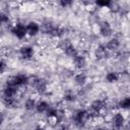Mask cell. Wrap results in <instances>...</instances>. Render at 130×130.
Returning <instances> with one entry per match:
<instances>
[{
  "label": "cell",
  "mask_w": 130,
  "mask_h": 130,
  "mask_svg": "<svg viewBox=\"0 0 130 130\" xmlns=\"http://www.w3.org/2000/svg\"><path fill=\"white\" fill-rule=\"evenodd\" d=\"M70 121L74 127L82 129L86 127L87 124H89V122L92 121V115L90 111L86 108H77L72 112Z\"/></svg>",
  "instance_id": "1"
},
{
  "label": "cell",
  "mask_w": 130,
  "mask_h": 130,
  "mask_svg": "<svg viewBox=\"0 0 130 130\" xmlns=\"http://www.w3.org/2000/svg\"><path fill=\"white\" fill-rule=\"evenodd\" d=\"M28 86L40 95H45L49 90L48 89V80L45 77L38 76V75L30 76Z\"/></svg>",
  "instance_id": "2"
},
{
  "label": "cell",
  "mask_w": 130,
  "mask_h": 130,
  "mask_svg": "<svg viewBox=\"0 0 130 130\" xmlns=\"http://www.w3.org/2000/svg\"><path fill=\"white\" fill-rule=\"evenodd\" d=\"M57 47L58 49L67 57L69 58H73L79 51L76 49V47L74 46V44L72 43V41L68 38H63L58 40L57 42Z\"/></svg>",
  "instance_id": "3"
},
{
  "label": "cell",
  "mask_w": 130,
  "mask_h": 130,
  "mask_svg": "<svg viewBox=\"0 0 130 130\" xmlns=\"http://www.w3.org/2000/svg\"><path fill=\"white\" fill-rule=\"evenodd\" d=\"M9 31L15 39H17L19 41H23L28 37L27 30H26V23H24L22 21L14 22L11 25V27L9 28Z\"/></svg>",
  "instance_id": "4"
},
{
  "label": "cell",
  "mask_w": 130,
  "mask_h": 130,
  "mask_svg": "<svg viewBox=\"0 0 130 130\" xmlns=\"http://www.w3.org/2000/svg\"><path fill=\"white\" fill-rule=\"evenodd\" d=\"M98 34L100 37L104 38V39H110L113 37L114 35V26L112 24L111 21H109L108 19H103L101 20L98 24Z\"/></svg>",
  "instance_id": "5"
},
{
  "label": "cell",
  "mask_w": 130,
  "mask_h": 130,
  "mask_svg": "<svg viewBox=\"0 0 130 130\" xmlns=\"http://www.w3.org/2000/svg\"><path fill=\"white\" fill-rule=\"evenodd\" d=\"M110 123H111L112 128L122 129L125 127V125L127 123V118L122 111L117 110L110 116Z\"/></svg>",
  "instance_id": "6"
},
{
  "label": "cell",
  "mask_w": 130,
  "mask_h": 130,
  "mask_svg": "<svg viewBox=\"0 0 130 130\" xmlns=\"http://www.w3.org/2000/svg\"><path fill=\"white\" fill-rule=\"evenodd\" d=\"M19 91H20V88L17 87L8 77L4 83L3 88H2V99L16 98V96H18Z\"/></svg>",
  "instance_id": "7"
},
{
  "label": "cell",
  "mask_w": 130,
  "mask_h": 130,
  "mask_svg": "<svg viewBox=\"0 0 130 130\" xmlns=\"http://www.w3.org/2000/svg\"><path fill=\"white\" fill-rule=\"evenodd\" d=\"M17 54H18V56H19V58L21 60L30 61L36 56V49L30 44H23L18 48Z\"/></svg>",
  "instance_id": "8"
},
{
  "label": "cell",
  "mask_w": 130,
  "mask_h": 130,
  "mask_svg": "<svg viewBox=\"0 0 130 130\" xmlns=\"http://www.w3.org/2000/svg\"><path fill=\"white\" fill-rule=\"evenodd\" d=\"M92 55H93V57H94L95 60L103 61V60H107V59L111 58L110 56L111 55H114V54L110 53L107 50V48L105 46V43H100V44H98L94 47V49L92 51Z\"/></svg>",
  "instance_id": "9"
},
{
  "label": "cell",
  "mask_w": 130,
  "mask_h": 130,
  "mask_svg": "<svg viewBox=\"0 0 130 130\" xmlns=\"http://www.w3.org/2000/svg\"><path fill=\"white\" fill-rule=\"evenodd\" d=\"M9 79L19 88L22 87H27L29 85V80H30V76H28L27 74L23 73V72H18L16 74H13L9 77Z\"/></svg>",
  "instance_id": "10"
},
{
  "label": "cell",
  "mask_w": 130,
  "mask_h": 130,
  "mask_svg": "<svg viewBox=\"0 0 130 130\" xmlns=\"http://www.w3.org/2000/svg\"><path fill=\"white\" fill-rule=\"evenodd\" d=\"M72 65L75 69L81 71V70H84L87 66V57L84 53L82 52H78L72 59Z\"/></svg>",
  "instance_id": "11"
},
{
  "label": "cell",
  "mask_w": 130,
  "mask_h": 130,
  "mask_svg": "<svg viewBox=\"0 0 130 130\" xmlns=\"http://www.w3.org/2000/svg\"><path fill=\"white\" fill-rule=\"evenodd\" d=\"M121 40L117 37V36H113L112 38H110L106 43H105V46L107 48V50L112 53V54H118L121 50Z\"/></svg>",
  "instance_id": "12"
},
{
  "label": "cell",
  "mask_w": 130,
  "mask_h": 130,
  "mask_svg": "<svg viewBox=\"0 0 130 130\" xmlns=\"http://www.w3.org/2000/svg\"><path fill=\"white\" fill-rule=\"evenodd\" d=\"M73 83L76 87L81 88L83 86H85L88 83V75L86 74V72H84L83 70L81 71H77L75 72V74L72 77Z\"/></svg>",
  "instance_id": "13"
},
{
  "label": "cell",
  "mask_w": 130,
  "mask_h": 130,
  "mask_svg": "<svg viewBox=\"0 0 130 130\" xmlns=\"http://www.w3.org/2000/svg\"><path fill=\"white\" fill-rule=\"evenodd\" d=\"M26 30H27V36L30 38L37 37L41 32V24L40 22L36 20H29L26 22Z\"/></svg>",
  "instance_id": "14"
},
{
  "label": "cell",
  "mask_w": 130,
  "mask_h": 130,
  "mask_svg": "<svg viewBox=\"0 0 130 130\" xmlns=\"http://www.w3.org/2000/svg\"><path fill=\"white\" fill-rule=\"evenodd\" d=\"M78 100V93L77 91L73 90L72 88L65 89L62 94V101L66 104H73Z\"/></svg>",
  "instance_id": "15"
},
{
  "label": "cell",
  "mask_w": 130,
  "mask_h": 130,
  "mask_svg": "<svg viewBox=\"0 0 130 130\" xmlns=\"http://www.w3.org/2000/svg\"><path fill=\"white\" fill-rule=\"evenodd\" d=\"M37 103H38V100L36 98H34L32 95H28L27 98L24 99L22 106H23V109L26 112H35Z\"/></svg>",
  "instance_id": "16"
},
{
  "label": "cell",
  "mask_w": 130,
  "mask_h": 130,
  "mask_svg": "<svg viewBox=\"0 0 130 130\" xmlns=\"http://www.w3.org/2000/svg\"><path fill=\"white\" fill-rule=\"evenodd\" d=\"M52 104H50L47 100H38L37 106H36V113L37 114H46L49 108L51 107Z\"/></svg>",
  "instance_id": "17"
},
{
  "label": "cell",
  "mask_w": 130,
  "mask_h": 130,
  "mask_svg": "<svg viewBox=\"0 0 130 130\" xmlns=\"http://www.w3.org/2000/svg\"><path fill=\"white\" fill-rule=\"evenodd\" d=\"M2 103L7 109L13 110V109L18 108V106H19V98L16 96V98H10V99H2Z\"/></svg>",
  "instance_id": "18"
},
{
  "label": "cell",
  "mask_w": 130,
  "mask_h": 130,
  "mask_svg": "<svg viewBox=\"0 0 130 130\" xmlns=\"http://www.w3.org/2000/svg\"><path fill=\"white\" fill-rule=\"evenodd\" d=\"M117 110L120 111H129L130 110V95L124 96L117 102Z\"/></svg>",
  "instance_id": "19"
},
{
  "label": "cell",
  "mask_w": 130,
  "mask_h": 130,
  "mask_svg": "<svg viewBox=\"0 0 130 130\" xmlns=\"http://www.w3.org/2000/svg\"><path fill=\"white\" fill-rule=\"evenodd\" d=\"M105 80L108 83H115L119 81V72L116 70H110L105 75Z\"/></svg>",
  "instance_id": "20"
},
{
  "label": "cell",
  "mask_w": 130,
  "mask_h": 130,
  "mask_svg": "<svg viewBox=\"0 0 130 130\" xmlns=\"http://www.w3.org/2000/svg\"><path fill=\"white\" fill-rule=\"evenodd\" d=\"M119 81L123 84L130 83V70L124 68L119 72Z\"/></svg>",
  "instance_id": "21"
},
{
  "label": "cell",
  "mask_w": 130,
  "mask_h": 130,
  "mask_svg": "<svg viewBox=\"0 0 130 130\" xmlns=\"http://www.w3.org/2000/svg\"><path fill=\"white\" fill-rule=\"evenodd\" d=\"M60 8H70L71 6L74 5V2L73 1H70V0H61L59 2L56 3Z\"/></svg>",
  "instance_id": "22"
},
{
  "label": "cell",
  "mask_w": 130,
  "mask_h": 130,
  "mask_svg": "<svg viewBox=\"0 0 130 130\" xmlns=\"http://www.w3.org/2000/svg\"><path fill=\"white\" fill-rule=\"evenodd\" d=\"M7 70H8V61L3 56L1 59V62H0V72H1V74H5V72Z\"/></svg>",
  "instance_id": "23"
},
{
  "label": "cell",
  "mask_w": 130,
  "mask_h": 130,
  "mask_svg": "<svg viewBox=\"0 0 130 130\" xmlns=\"http://www.w3.org/2000/svg\"><path fill=\"white\" fill-rule=\"evenodd\" d=\"M94 4H95V6L99 7V8H106V9H109L110 6H111V4H112V1H109V0H107V1H96V2H94Z\"/></svg>",
  "instance_id": "24"
},
{
  "label": "cell",
  "mask_w": 130,
  "mask_h": 130,
  "mask_svg": "<svg viewBox=\"0 0 130 130\" xmlns=\"http://www.w3.org/2000/svg\"><path fill=\"white\" fill-rule=\"evenodd\" d=\"M32 130H47V128H46L44 125H42V124H39V125L35 126Z\"/></svg>",
  "instance_id": "25"
},
{
  "label": "cell",
  "mask_w": 130,
  "mask_h": 130,
  "mask_svg": "<svg viewBox=\"0 0 130 130\" xmlns=\"http://www.w3.org/2000/svg\"><path fill=\"white\" fill-rule=\"evenodd\" d=\"M58 130H71V128H70L68 125H66V124L64 123V124L60 125V127H59V129H58Z\"/></svg>",
  "instance_id": "26"
},
{
  "label": "cell",
  "mask_w": 130,
  "mask_h": 130,
  "mask_svg": "<svg viewBox=\"0 0 130 130\" xmlns=\"http://www.w3.org/2000/svg\"><path fill=\"white\" fill-rule=\"evenodd\" d=\"M92 130H108V128L105 127V126H103V125H98V126H95Z\"/></svg>",
  "instance_id": "27"
},
{
  "label": "cell",
  "mask_w": 130,
  "mask_h": 130,
  "mask_svg": "<svg viewBox=\"0 0 130 130\" xmlns=\"http://www.w3.org/2000/svg\"><path fill=\"white\" fill-rule=\"evenodd\" d=\"M124 129H125V130H130V121L126 123V125H125Z\"/></svg>",
  "instance_id": "28"
}]
</instances>
